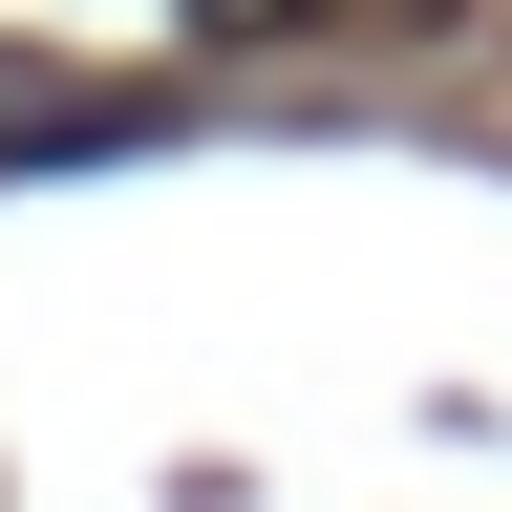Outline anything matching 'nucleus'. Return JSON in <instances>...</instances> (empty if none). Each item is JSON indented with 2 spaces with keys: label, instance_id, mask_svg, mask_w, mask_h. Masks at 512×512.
<instances>
[{
  "label": "nucleus",
  "instance_id": "f257e3e1",
  "mask_svg": "<svg viewBox=\"0 0 512 512\" xmlns=\"http://www.w3.org/2000/svg\"><path fill=\"white\" fill-rule=\"evenodd\" d=\"M214 22H256V0H214Z\"/></svg>",
  "mask_w": 512,
  "mask_h": 512
}]
</instances>
